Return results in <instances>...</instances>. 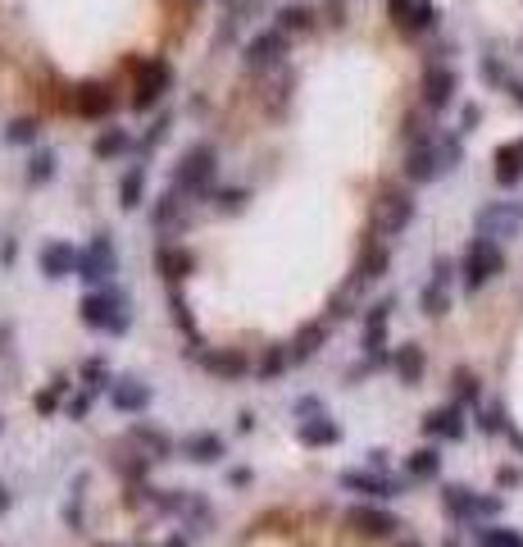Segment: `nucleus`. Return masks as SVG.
I'll return each mask as SVG.
<instances>
[{
	"label": "nucleus",
	"instance_id": "14",
	"mask_svg": "<svg viewBox=\"0 0 523 547\" xmlns=\"http://www.w3.org/2000/svg\"><path fill=\"white\" fill-rule=\"evenodd\" d=\"M451 283H455V260L437 256V260H432V279H428V288H423V297H419L423 315H432V320L447 315V310H451Z\"/></svg>",
	"mask_w": 523,
	"mask_h": 547
},
{
	"label": "nucleus",
	"instance_id": "4",
	"mask_svg": "<svg viewBox=\"0 0 523 547\" xmlns=\"http://www.w3.org/2000/svg\"><path fill=\"white\" fill-rule=\"evenodd\" d=\"M441 511L451 520H460V525H482V520H496L505 511V502L501 497H478L464 484H447L441 488Z\"/></svg>",
	"mask_w": 523,
	"mask_h": 547
},
{
	"label": "nucleus",
	"instance_id": "11",
	"mask_svg": "<svg viewBox=\"0 0 523 547\" xmlns=\"http://www.w3.org/2000/svg\"><path fill=\"white\" fill-rule=\"evenodd\" d=\"M346 493H359V497H374V502H387V497H400L406 493V484H400L396 475H387V470H342V479H337Z\"/></svg>",
	"mask_w": 523,
	"mask_h": 547
},
{
	"label": "nucleus",
	"instance_id": "35",
	"mask_svg": "<svg viewBox=\"0 0 523 547\" xmlns=\"http://www.w3.org/2000/svg\"><path fill=\"white\" fill-rule=\"evenodd\" d=\"M406 475L419 479V484H423V479H437V475H441V452H437V447L410 452V456H406Z\"/></svg>",
	"mask_w": 523,
	"mask_h": 547
},
{
	"label": "nucleus",
	"instance_id": "53",
	"mask_svg": "<svg viewBox=\"0 0 523 547\" xmlns=\"http://www.w3.org/2000/svg\"><path fill=\"white\" fill-rule=\"evenodd\" d=\"M410 10H414V0H387V14H391V23H400Z\"/></svg>",
	"mask_w": 523,
	"mask_h": 547
},
{
	"label": "nucleus",
	"instance_id": "34",
	"mask_svg": "<svg viewBox=\"0 0 523 547\" xmlns=\"http://www.w3.org/2000/svg\"><path fill=\"white\" fill-rule=\"evenodd\" d=\"M169 320L182 329V338H187L191 347H200V342H196L200 333H196V320H191V306H187V297H182L178 283H169Z\"/></svg>",
	"mask_w": 523,
	"mask_h": 547
},
{
	"label": "nucleus",
	"instance_id": "9",
	"mask_svg": "<svg viewBox=\"0 0 523 547\" xmlns=\"http://www.w3.org/2000/svg\"><path fill=\"white\" fill-rule=\"evenodd\" d=\"M191 356L205 365L214 379H223V383H237V379H246L251 370H255V361L246 356V347H191Z\"/></svg>",
	"mask_w": 523,
	"mask_h": 547
},
{
	"label": "nucleus",
	"instance_id": "12",
	"mask_svg": "<svg viewBox=\"0 0 523 547\" xmlns=\"http://www.w3.org/2000/svg\"><path fill=\"white\" fill-rule=\"evenodd\" d=\"M478 238H492V242H505L523 228V206H510V201H492L478 210Z\"/></svg>",
	"mask_w": 523,
	"mask_h": 547
},
{
	"label": "nucleus",
	"instance_id": "21",
	"mask_svg": "<svg viewBox=\"0 0 523 547\" xmlns=\"http://www.w3.org/2000/svg\"><path fill=\"white\" fill-rule=\"evenodd\" d=\"M391 374L406 383V388H419L423 374H428V356H423V347L419 342H400L391 347Z\"/></svg>",
	"mask_w": 523,
	"mask_h": 547
},
{
	"label": "nucleus",
	"instance_id": "64",
	"mask_svg": "<svg viewBox=\"0 0 523 547\" xmlns=\"http://www.w3.org/2000/svg\"><path fill=\"white\" fill-rule=\"evenodd\" d=\"M96 547H114V543H96Z\"/></svg>",
	"mask_w": 523,
	"mask_h": 547
},
{
	"label": "nucleus",
	"instance_id": "25",
	"mask_svg": "<svg viewBox=\"0 0 523 547\" xmlns=\"http://www.w3.org/2000/svg\"><path fill=\"white\" fill-rule=\"evenodd\" d=\"M328 333H333V324H328V320H310V324H301V329H296V338L287 342V347H292V361H296V365H305V361L314 356V351L328 342Z\"/></svg>",
	"mask_w": 523,
	"mask_h": 547
},
{
	"label": "nucleus",
	"instance_id": "56",
	"mask_svg": "<svg viewBox=\"0 0 523 547\" xmlns=\"http://www.w3.org/2000/svg\"><path fill=\"white\" fill-rule=\"evenodd\" d=\"M237 434H255V411H241L237 415Z\"/></svg>",
	"mask_w": 523,
	"mask_h": 547
},
{
	"label": "nucleus",
	"instance_id": "32",
	"mask_svg": "<svg viewBox=\"0 0 523 547\" xmlns=\"http://www.w3.org/2000/svg\"><path fill=\"white\" fill-rule=\"evenodd\" d=\"M292 365H296V361H292V347H287V342H273V347H264V356H260V365H255V374L273 383L278 374H287Z\"/></svg>",
	"mask_w": 523,
	"mask_h": 547
},
{
	"label": "nucleus",
	"instance_id": "7",
	"mask_svg": "<svg viewBox=\"0 0 523 547\" xmlns=\"http://www.w3.org/2000/svg\"><path fill=\"white\" fill-rule=\"evenodd\" d=\"M410 219H414V197H410V192L387 187L382 197L374 201V233H378V238H400V233L410 228Z\"/></svg>",
	"mask_w": 523,
	"mask_h": 547
},
{
	"label": "nucleus",
	"instance_id": "41",
	"mask_svg": "<svg viewBox=\"0 0 523 547\" xmlns=\"http://www.w3.org/2000/svg\"><path fill=\"white\" fill-rule=\"evenodd\" d=\"M273 28H283L287 37L292 32H310L314 28V10L310 5H287V10H278V23Z\"/></svg>",
	"mask_w": 523,
	"mask_h": 547
},
{
	"label": "nucleus",
	"instance_id": "23",
	"mask_svg": "<svg viewBox=\"0 0 523 547\" xmlns=\"http://www.w3.org/2000/svg\"><path fill=\"white\" fill-rule=\"evenodd\" d=\"M77 251L73 242H46L42 247V256H36V265H42V274L51 283H60V279H68V274H77Z\"/></svg>",
	"mask_w": 523,
	"mask_h": 547
},
{
	"label": "nucleus",
	"instance_id": "46",
	"mask_svg": "<svg viewBox=\"0 0 523 547\" xmlns=\"http://www.w3.org/2000/svg\"><path fill=\"white\" fill-rule=\"evenodd\" d=\"M478 429L496 438V434H505V429H510V420H505V411H501V406H487V411L478 415Z\"/></svg>",
	"mask_w": 523,
	"mask_h": 547
},
{
	"label": "nucleus",
	"instance_id": "39",
	"mask_svg": "<svg viewBox=\"0 0 523 547\" xmlns=\"http://www.w3.org/2000/svg\"><path fill=\"white\" fill-rule=\"evenodd\" d=\"M359 288H365V283L350 279L346 288H337V292H333V301H328V315H333V320H350V315H355V306H359Z\"/></svg>",
	"mask_w": 523,
	"mask_h": 547
},
{
	"label": "nucleus",
	"instance_id": "49",
	"mask_svg": "<svg viewBox=\"0 0 523 547\" xmlns=\"http://www.w3.org/2000/svg\"><path fill=\"white\" fill-rule=\"evenodd\" d=\"M165 133H169V114H159V119H155V128H150V133L141 137V151H155V146H159V137H165Z\"/></svg>",
	"mask_w": 523,
	"mask_h": 547
},
{
	"label": "nucleus",
	"instance_id": "26",
	"mask_svg": "<svg viewBox=\"0 0 523 547\" xmlns=\"http://www.w3.org/2000/svg\"><path fill=\"white\" fill-rule=\"evenodd\" d=\"M296 438H301L305 447H337V443H342V424L328 420V411H324V415H314V420H301Z\"/></svg>",
	"mask_w": 523,
	"mask_h": 547
},
{
	"label": "nucleus",
	"instance_id": "55",
	"mask_svg": "<svg viewBox=\"0 0 523 547\" xmlns=\"http://www.w3.org/2000/svg\"><path fill=\"white\" fill-rule=\"evenodd\" d=\"M251 479H255V475L246 470V465H237V470H228V484H232V488H246Z\"/></svg>",
	"mask_w": 523,
	"mask_h": 547
},
{
	"label": "nucleus",
	"instance_id": "31",
	"mask_svg": "<svg viewBox=\"0 0 523 547\" xmlns=\"http://www.w3.org/2000/svg\"><path fill=\"white\" fill-rule=\"evenodd\" d=\"M214 520H219V516H214V506H210L205 497H200V493H191V497H187V506H182V525H187L191 534H210V529H214Z\"/></svg>",
	"mask_w": 523,
	"mask_h": 547
},
{
	"label": "nucleus",
	"instance_id": "33",
	"mask_svg": "<svg viewBox=\"0 0 523 547\" xmlns=\"http://www.w3.org/2000/svg\"><path fill=\"white\" fill-rule=\"evenodd\" d=\"M396 28H400V37H423V32H432V28H437V5H432V0H414V10L400 19Z\"/></svg>",
	"mask_w": 523,
	"mask_h": 547
},
{
	"label": "nucleus",
	"instance_id": "29",
	"mask_svg": "<svg viewBox=\"0 0 523 547\" xmlns=\"http://www.w3.org/2000/svg\"><path fill=\"white\" fill-rule=\"evenodd\" d=\"M118 206H124L128 215L137 206H146V165H133L124 178H118Z\"/></svg>",
	"mask_w": 523,
	"mask_h": 547
},
{
	"label": "nucleus",
	"instance_id": "17",
	"mask_svg": "<svg viewBox=\"0 0 523 547\" xmlns=\"http://www.w3.org/2000/svg\"><path fill=\"white\" fill-rule=\"evenodd\" d=\"M469 434V420H464V406H432L428 415H423V438H432V443H460Z\"/></svg>",
	"mask_w": 523,
	"mask_h": 547
},
{
	"label": "nucleus",
	"instance_id": "36",
	"mask_svg": "<svg viewBox=\"0 0 523 547\" xmlns=\"http://www.w3.org/2000/svg\"><path fill=\"white\" fill-rule=\"evenodd\" d=\"M51 178H55V151H46V146L32 151L28 155V169H23V183L28 187H46Z\"/></svg>",
	"mask_w": 523,
	"mask_h": 547
},
{
	"label": "nucleus",
	"instance_id": "59",
	"mask_svg": "<svg viewBox=\"0 0 523 547\" xmlns=\"http://www.w3.org/2000/svg\"><path fill=\"white\" fill-rule=\"evenodd\" d=\"M369 465L374 470H387V452H369Z\"/></svg>",
	"mask_w": 523,
	"mask_h": 547
},
{
	"label": "nucleus",
	"instance_id": "51",
	"mask_svg": "<svg viewBox=\"0 0 523 547\" xmlns=\"http://www.w3.org/2000/svg\"><path fill=\"white\" fill-rule=\"evenodd\" d=\"M496 484H501V488H519V484H523V470H519V465H501V470H496Z\"/></svg>",
	"mask_w": 523,
	"mask_h": 547
},
{
	"label": "nucleus",
	"instance_id": "19",
	"mask_svg": "<svg viewBox=\"0 0 523 547\" xmlns=\"http://www.w3.org/2000/svg\"><path fill=\"white\" fill-rule=\"evenodd\" d=\"M178 456H187V461H196V465H219V461L228 456V443L214 434V429H196V434H187V438L178 443Z\"/></svg>",
	"mask_w": 523,
	"mask_h": 547
},
{
	"label": "nucleus",
	"instance_id": "45",
	"mask_svg": "<svg viewBox=\"0 0 523 547\" xmlns=\"http://www.w3.org/2000/svg\"><path fill=\"white\" fill-rule=\"evenodd\" d=\"M210 201H219V210H228V215H237V210H246V201H251V192H241V187H223V192H214Z\"/></svg>",
	"mask_w": 523,
	"mask_h": 547
},
{
	"label": "nucleus",
	"instance_id": "52",
	"mask_svg": "<svg viewBox=\"0 0 523 547\" xmlns=\"http://www.w3.org/2000/svg\"><path fill=\"white\" fill-rule=\"evenodd\" d=\"M296 415H301V420L324 415V402H318V397H301V402H296Z\"/></svg>",
	"mask_w": 523,
	"mask_h": 547
},
{
	"label": "nucleus",
	"instance_id": "22",
	"mask_svg": "<svg viewBox=\"0 0 523 547\" xmlns=\"http://www.w3.org/2000/svg\"><path fill=\"white\" fill-rule=\"evenodd\" d=\"M109 402H114V411H124V415H141L146 406H150V383L146 379H114L109 383Z\"/></svg>",
	"mask_w": 523,
	"mask_h": 547
},
{
	"label": "nucleus",
	"instance_id": "30",
	"mask_svg": "<svg viewBox=\"0 0 523 547\" xmlns=\"http://www.w3.org/2000/svg\"><path fill=\"white\" fill-rule=\"evenodd\" d=\"M133 447H141L146 456H155V461H165V456H173V438L169 434H159V429H150V424H133Z\"/></svg>",
	"mask_w": 523,
	"mask_h": 547
},
{
	"label": "nucleus",
	"instance_id": "42",
	"mask_svg": "<svg viewBox=\"0 0 523 547\" xmlns=\"http://www.w3.org/2000/svg\"><path fill=\"white\" fill-rule=\"evenodd\" d=\"M83 383H87V393H109V383H114V374H109V361L105 356H87L83 361Z\"/></svg>",
	"mask_w": 523,
	"mask_h": 547
},
{
	"label": "nucleus",
	"instance_id": "6",
	"mask_svg": "<svg viewBox=\"0 0 523 547\" xmlns=\"http://www.w3.org/2000/svg\"><path fill=\"white\" fill-rule=\"evenodd\" d=\"M114 274H118V251H114V238L101 228L92 238V247L77 256V279L87 288H105V283H114Z\"/></svg>",
	"mask_w": 523,
	"mask_h": 547
},
{
	"label": "nucleus",
	"instance_id": "62",
	"mask_svg": "<svg viewBox=\"0 0 523 547\" xmlns=\"http://www.w3.org/2000/svg\"><path fill=\"white\" fill-rule=\"evenodd\" d=\"M0 434H5V415H0Z\"/></svg>",
	"mask_w": 523,
	"mask_h": 547
},
{
	"label": "nucleus",
	"instance_id": "5",
	"mask_svg": "<svg viewBox=\"0 0 523 547\" xmlns=\"http://www.w3.org/2000/svg\"><path fill=\"white\" fill-rule=\"evenodd\" d=\"M133 73H137V83H133L128 105H133L137 114L155 110L159 101H165V92L173 87V69H169L165 60H133Z\"/></svg>",
	"mask_w": 523,
	"mask_h": 547
},
{
	"label": "nucleus",
	"instance_id": "61",
	"mask_svg": "<svg viewBox=\"0 0 523 547\" xmlns=\"http://www.w3.org/2000/svg\"><path fill=\"white\" fill-rule=\"evenodd\" d=\"M165 547H191V543H187V534H173V538H169Z\"/></svg>",
	"mask_w": 523,
	"mask_h": 547
},
{
	"label": "nucleus",
	"instance_id": "1",
	"mask_svg": "<svg viewBox=\"0 0 523 547\" xmlns=\"http://www.w3.org/2000/svg\"><path fill=\"white\" fill-rule=\"evenodd\" d=\"M77 320H83L87 329H96V333L118 338V333H128L133 310H128V297L124 292H118L114 283H105V288H92L83 297V306H77Z\"/></svg>",
	"mask_w": 523,
	"mask_h": 547
},
{
	"label": "nucleus",
	"instance_id": "44",
	"mask_svg": "<svg viewBox=\"0 0 523 547\" xmlns=\"http://www.w3.org/2000/svg\"><path fill=\"white\" fill-rule=\"evenodd\" d=\"M36 133H42V124H36L32 114H28V119H14V124L5 128V142H14V146H32V142H36Z\"/></svg>",
	"mask_w": 523,
	"mask_h": 547
},
{
	"label": "nucleus",
	"instance_id": "2",
	"mask_svg": "<svg viewBox=\"0 0 523 547\" xmlns=\"http://www.w3.org/2000/svg\"><path fill=\"white\" fill-rule=\"evenodd\" d=\"M214 174H219V151L210 142H196L182 151V160L173 165V192H182V197H214Z\"/></svg>",
	"mask_w": 523,
	"mask_h": 547
},
{
	"label": "nucleus",
	"instance_id": "13",
	"mask_svg": "<svg viewBox=\"0 0 523 547\" xmlns=\"http://www.w3.org/2000/svg\"><path fill=\"white\" fill-rule=\"evenodd\" d=\"M150 224H155V233H165V242H173L178 233H187V224H191V197H182V192L169 187L165 197L155 201Z\"/></svg>",
	"mask_w": 523,
	"mask_h": 547
},
{
	"label": "nucleus",
	"instance_id": "8",
	"mask_svg": "<svg viewBox=\"0 0 523 547\" xmlns=\"http://www.w3.org/2000/svg\"><path fill=\"white\" fill-rule=\"evenodd\" d=\"M287 51H292V37H287L283 28H264V32H255L251 42H246V51H241V64H246V73H264V69H273V64H283Z\"/></svg>",
	"mask_w": 523,
	"mask_h": 547
},
{
	"label": "nucleus",
	"instance_id": "10",
	"mask_svg": "<svg viewBox=\"0 0 523 547\" xmlns=\"http://www.w3.org/2000/svg\"><path fill=\"white\" fill-rule=\"evenodd\" d=\"M60 105L68 114H83V119H109V114L118 110V96H114L109 83H77Z\"/></svg>",
	"mask_w": 523,
	"mask_h": 547
},
{
	"label": "nucleus",
	"instance_id": "24",
	"mask_svg": "<svg viewBox=\"0 0 523 547\" xmlns=\"http://www.w3.org/2000/svg\"><path fill=\"white\" fill-rule=\"evenodd\" d=\"M155 269L165 274L169 283H182L187 274L196 269V256H191L182 242H159V251H155Z\"/></svg>",
	"mask_w": 523,
	"mask_h": 547
},
{
	"label": "nucleus",
	"instance_id": "3",
	"mask_svg": "<svg viewBox=\"0 0 523 547\" xmlns=\"http://www.w3.org/2000/svg\"><path fill=\"white\" fill-rule=\"evenodd\" d=\"M496 274H505V251H501V242H492V238H473L469 242V251H464V260H460V283H464V292H482Z\"/></svg>",
	"mask_w": 523,
	"mask_h": 547
},
{
	"label": "nucleus",
	"instance_id": "43",
	"mask_svg": "<svg viewBox=\"0 0 523 547\" xmlns=\"http://www.w3.org/2000/svg\"><path fill=\"white\" fill-rule=\"evenodd\" d=\"M482 547H523V534L519 529H505V525H487V529H478Z\"/></svg>",
	"mask_w": 523,
	"mask_h": 547
},
{
	"label": "nucleus",
	"instance_id": "28",
	"mask_svg": "<svg viewBox=\"0 0 523 547\" xmlns=\"http://www.w3.org/2000/svg\"><path fill=\"white\" fill-rule=\"evenodd\" d=\"M496 183H501V187L523 183V137L496 146Z\"/></svg>",
	"mask_w": 523,
	"mask_h": 547
},
{
	"label": "nucleus",
	"instance_id": "37",
	"mask_svg": "<svg viewBox=\"0 0 523 547\" xmlns=\"http://www.w3.org/2000/svg\"><path fill=\"white\" fill-rule=\"evenodd\" d=\"M128 146H133V137H128L124 128H105V133L92 142V155H96V160H118Z\"/></svg>",
	"mask_w": 523,
	"mask_h": 547
},
{
	"label": "nucleus",
	"instance_id": "18",
	"mask_svg": "<svg viewBox=\"0 0 523 547\" xmlns=\"http://www.w3.org/2000/svg\"><path fill=\"white\" fill-rule=\"evenodd\" d=\"M346 525L355 534H365V538H391L400 529V520L391 511H382V506H350L346 511Z\"/></svg>",
	"mask_w": 523,
	"mask_h": 547
},
{
	"label": "nucleus",
	"instance_id": "60",
	"mask_svg": "<svg viewBox=\"0 0 523 547\" xmlns=\"http://www.w3.org/2000/svg\"><path fill=\"white\" fill-rule=\"evenodd\" d=\"M10 338H14V329H10V324H0V356H5V342H10Z\"/></svg>",
	"mask_w": 523,
	"mask_h": 547
},
{
	"label": "nucleus",
	"instance_id": "50",
	"mask_svg": "<svg viewBox=\"0 0 523 547\" xmlns=\"http://www.w3.org/2000/svg\"><path fill=\"white\" fill-rule=\"evenodd\" d=\"M92 397H96V393H83V397H73V402L64 406V411H68V420H87V411H92Z\"/></svg>",
	"mask_w": 523,
	"mask_h": 547
},
{
	"label": "nucleus",
	"instance_id": "27",
	"mask_svg": "<svg viewBox=\"0 0 523 547\" xmlns=\"http://www.w3.org/2000/svg\"><path fill=\"white\" fill-rule=\"evenodd\" d=\"M391 265V247L378 238V242H365V251H359V265H355V279L359 283H378L382 274Z\"/></svg>",
	"mask_w": 523,
	"mask_h": 547
},
{
	"label": "nucleus",
	"instance_id": "58",
	"mask_svg": "<svg viewBox=\"0 0 523 547\" xmlns=\"http://www.w3.org/2000/svg\"><path fill=\"white\" fill-rule=\"evenodd\" d=\"M223 10L228 14H241V10H251V0H223Z\"/></svg>",
	"mask_w": 523,
	"mask_h": 547
},
{
	"label": "nucleus",
	"instance_id": "63",
	"mask_svg": "<svg viewBox=\"0 0 523 547\" xmlns=\"http://www.w3.org/2000/svg\"><path fill=\"white\" fill-rule=\"evenodd\" d=\"M400 547H419V543H400Z\"/></svg>",
	"mask_w": 523,
	"mask_h": 547
},
{
	"label": "nucleus",
	"instance_id": "16",
	"mask_svg": "<svg viewBox=\"0 0 523 547\" xmlns=\"http://www.w3.org/2000/svg\"><path fill=\"white\" fill-rule=\"evenodd\" d=\"M455 92H460L455 69H447V64H428L423 69V110L428 114H441V110L455 101Z\"/></svg>",
	"mask_w": 523,
	"mask_h": 547
},
{
	"label": "nucleus",
	"instance_id": "57",
	"mask_svg": "<svg viewBox=\"0 0 523 547\" xmlns=\"http://www.w3.org/2000/svg\"><path fill=\"white\" fill-rule=\"evenodd\" d=\"M10 506H14V497H10L5 484H0V516H10Z\"/></svg>",
	"mask_w": 523,
	"mask_h": 547
},
{
	"label": "nucleus",
	"instance_id": "20",
	"mask_svg": "<svg viewBox=\"0 0 523 547\" xmlns=\"http://www.w3.org/2000/svg\"><path fill=\"white\" fill-rule=\"evenodd\" d=\"M441 174H447V169H441L437 137L414 142V146H410V155H406V178H410V183H432V178H441Z\"/></svg>",
	"mask_w": 523,
	"mask_h": 547
},
{
	"label": "nucleus",
	"instance_id": "47",
	"mask_svg": "<svg viewBox=\"0 0 523 547\" xmlns=\"http://www.w3.org/2000/svg\"><path fill=\"white\" fill-rule=\"evenodd\" d=\"M482 78H487L492 87H510V73H505V64H501L496 55H487V60H482Z\"/></svg>",
	"mask_w": 523,
	"mask_h": 547
},
{
	"label": "nucleus",
	"instance_id": "15",
	"mask_svg": "<svg viewBox=\"0 0 523 547\" xmlns=\"http://www.w3.org/2000/svg\"><path fill=\"white\" fill-rule=\"evenodd\" d=\"M391 310H396V297H382V301H374L369 310H365V351H369V361L374 365H391V356H387V324H391Z\"/></svg>",
	"mask_w": 523,
	"mask_h": 547
},
{
	"label": "nucleus",
	"instance_id": "40",
	"mask_svg": "<svg viewBox=\"0 0 523 547\" xmlns=\"http://www.w3.org/2000/svg\"><path fill=\"white\" fill-rule=\"evenodd\" d=\"M87 475H77L73 479V488H68V506H64V525L68 529H83V502H87Z\"/></svg>",
	"mask_w": 523,
	"mask_h": 547
},
{
	"label": "nucleus",
	"instance_id": "38",
	"mask_svg": "<svg viewBox=\"0 0 523 547\" xmlns=\"http://www.w3.org/2000/svg\"><path fill=\"white\" fill-rule=\"evenodd\" d=\"M451 388H455V406H464V411L482 402V383H478L473 370H455L451 374Z\"/></svg>",
	"mask_w": 523,
	"mask_h": 547
},
{
	"label": "nucleus",
	"instance_id": "48",
	"mask_svg": "<svg viewBox=\"0 0 523 547\" xmlns=\"http://www.w3.org/2000/svg\"><path fill=\"white\" fill-rule=\"evenodd\" d=\"M60 397H64V393H55V388H51V393H36V397H32V406H36V411H42V415H55V411L64 406Z\"/></svg>",
	"mask_w": 523,
	"mask_h": 547
},
{
	"label": "nucleus",
	"instance_id": "54",
	"mask_svg": "<svg viewBox=\"0 0 523 547\" xmlns=\"http://www.w3.org/2000/svg\"><path fill=\"white\" fill-rule=\"evenodd\" d=\"M478 119H482V110H478V105H464V114H460V133H473Z\"/></svg>",
	"mask_w": 523,
	"mask_h": 547
}]
</instances>
